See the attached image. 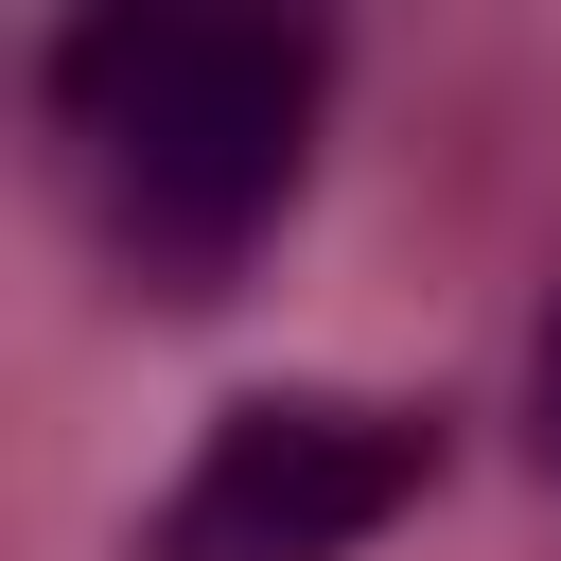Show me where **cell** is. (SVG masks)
Here are the masks:
<instances>
[{"label":"cell","mask_w":561,"mask_h":561,"mask_svg":"<svg viewBox=\"0 0 561 561\" xmlns=\"http://www.w3.org/2000/svg\"><path fill=\"white\" fill-rule=\"evenodd\" d=\"M333 35L280 0H88L53 35V175L123 298L210 316L316 175Z\"/></svg>","instance_id":"cell-1"},{"label":"cell","mask_w":561,"mask_h":561,"mask_svg":"<svg viewBox=\"0 0 561 561\" xmlns=\"http://www.w3.org/2000/svg\"><path fill=\"white\" fill-rule=\"evenodd\" d=\"M421 491H438V403H386V386H245L158 473L140 561H351Z\"/></svg>","instance_id":"cell-2"},{"label":"cell","mask_w":561,"mask_h":561,"mask_svg":"<svg viewBox=\"0 0 561 561\" xmlns=\"http://www.w3.org/2000/svg\"><path fill=\"white\" fill-rule=\"evenodd\" d=\"M526 456L561 473V280H543V333H526Z\"/></svg>","instance_id":"cell-3"}]
</instances>
